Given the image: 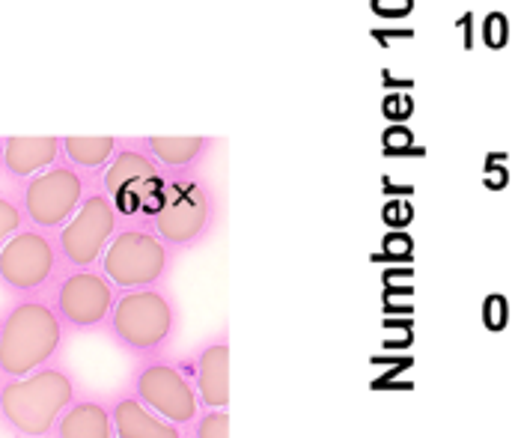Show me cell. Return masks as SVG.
Masks as SVG:
<instances>
[{"mask_svg":"<svg viewBox=\"0 0 512 438\" xmlns=\"http://www.w3.org/2000/svg\"><path fill=\"white\" fill-rule=\"evenodd\" d=\"M78 394L81 379L63 358L21 379H0V430L12 438H51Z\"/></svg>","mask_w":512,"mask_h":438,"instance_id":"6da1fadb","label":"cell"},{"mask_svg":"<svg viewBox=\"0 0 512 438\" xmlns=\"http://www.w3.org/2000/svg\"><path fill=\"white\" fill-rule=\"evenodd\" d=\"M69 337L45 292L12 298L0 310V379H21L63 358Z\"/></svg>","mask_w":512,"mask_h":438,"instance_id":"7a4b0ae2","label":"cell"},{"mask_svg":"<svg viewBox=\"0 0 512 438\" xmlns=\"http://www.w3.org/2000/svg\"><path fill=\"white\" fill-rule=\"evenodd\" d=\"M182 328V310L164 284L143 290L117 292L111 316L105 322L108 340L128 358H146L167 352Z\"/></svg>","mask_w":512,"mask_h":438,"instance_id":"3957f363","label":"cell"},{"mask_svg":"<svg viewBox=\"0 0 512 438\" xmlns=\"http://www.w3.org/2000/svg\"><path fill=\"white\" fill-rule=\"evenodd\" d=\"M218 224V197L200 170L170 173L158 209L149 218L155 236L179 257L203 245Z\"/></svg>","mask_w":512,"mask_h":438,"instance_id":"277c9868","label":"cell"},{"mask_svg":"<svg viewBox=\"0 0 512 438\" xmlns=\"http://www.w3.org/2000/svg\"><path fill=\"white\" fill-rule=\"evenodd\" d=\"M170 173L143 149L140 138H120L114 158L99 173V185L111 197L123 224H146L161 203Z\"/></svg>","mask_w":512,"mask_h":438,"instance_id":"5b68a950","label":"cell"},{"mask_svg":"<svg viewBox=\"0 0 512 438\" xmlns=\"http://www.w3.org/2000/svg\"><path fill=\"white\" fill-rule=\"evenodd\" d=\"M176 254L155 236L146 224H120L114 239L108 242L99 269L117 290H143L167 284L173 272Z\"/></svg>","mask_w":512,"mask_h":438,"instance_id":"8992f818","label":"cell"},{"mask_svg":"<svg viewBox=\"0 0 512 438\" xmlns=\"http://www.w3.org/2000/svg\"><path fill=\"white\" fill-rule=\"evenodd\" d=\"M126 388L143 406L179 427H191V421L203 409L185 361H176L167 352L134 358Z\"/></svg>","mask_w":512,"mask_h":438,"instance_id":"52a82bcc","label":"cell"},{"mask_svg":"<svg viewBox=\"0 0 512 438\" xmlns=\"http://www.w3.org/2000/svg\"><path fill=\"white\" fill-rule=\"evenodd\" d=\"M63 272L57 233L24 224L0 248V287L12 298L39 295Z\"/></svg>","mask_w":512,"mask_h":438,"instance_id":"ba28073f","label":"cell"},{"mask_svg":"<svg viewBox=\"0 0 512 438\" xmlns=\"http://www.w3.org/2000/svg\"><path fill=\"white\" fill-rule=\"evenodd\" d=\"M93 179L96 176L81 173L78 167H72L63 158L57 164H51L48 170L30 176L15 191L18 203H21V212H24V221L39 227V230L57 233L78 212L81 200L87 197V191L93 185Z\"/></svg>","mask_w":512,"mask_h":438,"instance_id":"9c48e42d","label":"cell"},{"mask_svg":"<svg viewBox=\"0 0 512 438\" xmlns=\"http://www.w3.org/2000/svg\"><path fill=\"white\" fill-rule=\"evenodd\" d=\"M120 212L114 209L111 197L99 185V176L93 179L87 197L81 200L78 212L57 230V248L63 269H90L99 266L108 242L120 230Z\"/></svg>","mask_w":512,"mask_h":438,"instance_id":"30bf717a","label":"cell"},{"mask_svg":"<svg viewBox=\"0 0 512 438\" xmlns=\"http://www.w3.org/2000/svg\"><path fill=\"white\" fill-rule=\"evenodd\" d=\"M117 287L99 266L90 269H63L54 284L45 290L57 316L69 328V334H93L102 331L111 307L117 301Z\"/></svg>","mask_w":512,"mask_h":438,"instance_id":"8fae6325","label":"cell"},{"mask_svg":"<svg viewBox=\"0 0 512 438\" xmlns=\"http://www.w3.org/2000/svg\"><path fill=\"white\" fill-rule=\"evenodd\" d=\"M200 406L203 409H230V334L227 328L212 334L191 361H185Z\"/></svg>","mask_w":512,"mask_h":438,"instance_id":"7c38bea8","label":"cell"},{"mask_svg":"<svg viewBox=\"0 0 512 438\" xmlns=\"http://www.w3.org/2000/svg\"><path fill=\"white\" fill-rule=\"evenodd\" d=\"M51 438H117L111 397L81 388V394L66 406V412L54 424Z\"/></svg>","mask_w":512,"mask_h":438,"instance_id":"4fadbf2b","label":"cell"},{"mask_svg":"<svg viewBox=\"0 0 512 438\" xmlns=\"http://www.w3.org/2000/svg\"><path fill=\"white\" fill-rule=\"evenodd\" d=\"M111 397V415H114V433L117 438H188L185 427L161 418L149 406H143L126 385L117 388Z\"/></svg>","mask_w":512,"mask_h":438,"instance_id":"5bb4252c","label":"cell"},{"mask_svg":"<svg viewBox=\"0 0 512 438\" xmlns=\"http://www.w3.org/2000/svg\"><path fill=\"white\" fill-rule=\"evenodd\" d=\"M63 158L60 138H3L0 149V173L21 185L30 176L48 170Z\"/></svg>","mask_w":512,"mask_h":438,"instance_id":"9a60e30c","label":"cell"},{"mask_svg":"<svg viewBox=\"0 0 512 438\" xmlns=\"http://www.w3.org/2000/svg\"><path fill=\"white\" fill-rule=\"evenodd\" d=\"M140 144L167 173H191L212 152L215 138H140Z\"/></svg>","mask_w":512,"mask_h":438,"instance_id":"2e32d148","label":"cell"},{"mask_svg":"<svg viewBox=\"0 0 512 438\" xmlns=\"http://www.w3.org/2000/svg\"><path fill=\"white\" fill-rule=\"evenodd\" d=\"M120 146V138H60L63 149V161H69L72 167H78L87 176H99L105 170V164L114 158Z\"/></svg>","mask_w":512,"mask_h":438,"instance_id":"e0dca14e","label":"cell"},{"mask_svg":"<svg viewBox=\"0 0 512 438\" xmlns=\"http://www.w3.org/2000/svg\"><path fill=\"white\" fill-rule=\"evenodd\" d=\"M188 438H230V409H200L191 427H185Z\"/></svg>","mask_w":512,"mask_h":438,"instance_id":"ac0fdd59","label":"cell"},{"mask_svg":"<svg viewBox=\"0 0 512 438\" xmlns=\"http://www.w3.org/2000/svg\"><path fill=\"white\" fill-rule=\"evenodd\" d=\"M24 224H27V221H24L18 194L0 191V248H3V242H6L15 230H21Z\"/></svg>","mask_w":512,"mask_h":438,"instance_id":"d6986e66","label":"cell"},{"mask_svg":"<svg viewBox=\"0 0 512 438\" xmlns=\"http://www.w3.org/2000/svg\"><path fill=\"white\" fill-rule=\"evenodd\" d=\"M486 42L492 45V48H504L507 45V36H510V27H507V18L501 15V12H495V15H489L486 18Z\"/></svg>","mask_w":512,"mask_h":438,"instance_id":"ffe728a7","label":"cell"},{"mask_svg":"<svg viewBox=\"0 0 512 438\" xmlns=\"http://www.w3.org/2000/svg\"><path fill=\"white\" fill-rule=\"evenodd\" d=\"M411 6H414V0H373V9L384 18H402L411 12Z\"/></svg>","mask_w":512,"mask_h":438,"instance_id":"44dd1931","label":"cell"},{"mask_svg":"<svg viewBox=\"0 0 512 438\" xmlns=\"http://www.w3.org/2000/svg\"><path fill=\"white\" fill-rule=\"evenodd\" d=\"M384 114L390 120H405L411 114V99L408 96H387L384 99Z\"/></svg>","mask_w":512,"mask_h":438,"instance_id":"7402d4cb","label":"cell"},{"mask_svg":"<svg viewBox=\"0 0 512 438\" xmlns=\"http://www.w3.org/2000/svg\"><path fill=\"white\" fill-rule=\"evenodd\" d=\"M384 141L393 146H402V144H411V132H402V129H393V132H387L384 135Z\"/></svg>","mask_w":512,"mask_h":438,"instance_id":"603a6c76","label":"cell"},{"mask_svg":"<svg viewBox=\"0 0 512 438\" xmlns=\"http://www.w3.org/2000/svg\"><path fill=\"white\" fill-rule=\"evenodd\" d=\"M0 149H3V138H0Z\"/></svg>","mask_w":512,"mask_h":438,"instance_id":"cb8c5ba5","label":"cell"}]
</instances>
